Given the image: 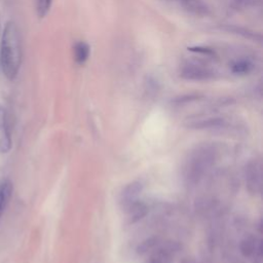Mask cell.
<instances>
[{"label": "cell", "mask_w": 263, "mask_h": 263, "mask_svg": "<svg viewBox=\"0 0 263 263\" xmlns=\"http://www.w3.org/2000/svg\"><path fill=\"white\" fill-rule=\"evenodd\" d=\"M254 63L249 58H238L231 62L230 70L235 75H247L254 70Z\"/></svg>", "instance_id": "cell-6"}, {"label": "cell", "mask_w": 263, "mask_h": 263, "mask_svg": "<svg viewBox=\"0 0 263 263\" xmlns=\"http://www.w3.org/2000/svg\"><path fill=\"white\" fill-rule=\"evenodd\" d=\"M11 144L8 113L5 108L0 105V153H7L11 149Z\"/></svg>", "instance_id": "cell-3"}, {"label": "cell", "mask_w": 263, "mask_h": 263, "mask_svg": "<svg viewBox=\"0 0 263 263\" xmlns=\"http://www.w3.org/2000/svg\"><path fill=\"white\" fill-rule=\"evenodd\" d=\"M22 64V43L20 31L12 21L7 22L2 33L0 45V65L4 76L13 80Z\"/></svg>", "instance_id": "cell-1"}, {"label": "cell", "mask_w": 263, "mask_h": 263, "mask_svg": "<svg viewBox=\"0 0 263 263\" xmlns=\"http://www.w3.org/2000/svg\"><path fill=\"white\" fill-rule=\"evenodd\" d=\"M215 71L208 65L197 61L185 62L180 68V76L186 80L204 81L215 77Z\"/></svg>", "instance_id": "cell-2"}, {"label": "cell", "mask_w": 263, "mask_h": 263, "mask_svg": "<svg viewBox=\"0 0 263 263\" xmlns=\"http://www.w3.org/2000/svg\"><path fill=\"white\" fill-rule=\"evenodd\" d=\"M51 2L52 0H34L35 10L40 18L44 17L48 13L51 6Z\"/></svg>", "instance_id": "cell-11"}, {"label": "cell", "mask_w": 263, "mask_h": 263, "mask_svg": "<svg viewBox=\"0 0 263 263\" xmlns=\"http://www.w3.org/2000/svg\"><path fill=\"white\" fill-rule=\"evenodd\" d=\"M74 60L77 64H83L89 57V46L87 43L80 41L74 45Z\"/></svg>", "instance_id": "cell-9"}, {"label": "cell", "mask_w": 263, "mask_h": 263, "mask_svg": "<svg viewBox=\"0 0 263 263\" xmlns=\"http://www.w3.org/2000/svg\"><path fill=\"white\" fill-rule=\"evenodd\" d=\"M178 2L187 11L196 15H205L209 8L203 0H171Z\"/></svg>", "instance_id": "cell-5"}, {"label": "cell", "mask_w": 263, "mask_h": 263, "mask_svg": "<svg viewBox=\"0 0 263 263\" xmlns=\"http://www.w3.org/2000/svg\"><path fill=\"white\" fill-rule=\"evenodd\" d=\"M142 190V186L140 183H132L124 188L121 193V203L126 209L135 201H137V197Z\"/></svg>", "instance_id": "cell-7"}, {"label": "cell", "mask_w": 263, "mask_h": 263, "mask_svg": "<svg viewBox=\"0 0 263 263\" xmlns=\"http://www.w3.org/2000/svg\"><path fill=\"white\" fill-rule=\"evenodd\" d=\"M12 184L9 180H4L0 184V218L2 217L9 203L12 195Z\"/></svg>", "instance_id": "cell-8"}, {"label": "cell", "mask_w": 263, "mask_h": 263, "mask_svg": "<svg viewBox=\"0 0 263 263\" xmlns=\"http://www.w3.org/2000/svg\"><path fill=\"white\" fill-rule=\"evenodd\" d=\"M0 32H1V23H0Z\"/></svg>", "instance_id": "cell-12"}, {"label": "cell", "mask_w": 263, "mask_h": 263, "mask_svg": "<svg viewBox=\"0 0 263 263\" xmlns=\"http://www.w3.org/2000/svg\"><path fill=\"white\" fill-rule=\"evenodd\" d=\"M126 210H127L128 216L133 222L141 219L143 216H145V214L147 212L146 205L144 203L138 202V201H135L133 204H130L128 208H126Z\"/></svg>", "instance_id": "cell-10"}, {"label": "cell", "mask_w": 263, "mask_h": 263, "mask_svg": "<svg viewBox=\"0 0 263 263\" xmlns=\"http://www.w3.org/2000/svg\"><path fill=\"white\" fill-rule=\"evenodd\" d=\"M262 166L261 163L258 161L252 162L248 165L247 168V183L251 191L259 192L261 189L262 184Z\"/></svg>", "instance_id": "cell-4"}]
</instances>
